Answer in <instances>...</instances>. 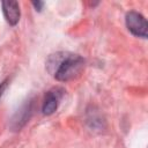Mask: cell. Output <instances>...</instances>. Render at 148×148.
I'll use <instances>...</instances> for the list:
<instances>
[{
    "instance_id": "obj_5",
    "label": "cell",
    "mask_w": 148,
    "mask_h": 148,
    "mask_svg": "<svg viewBox=\"0 0 148 148\" xmlns=\"http://www.w3.org/2000/svg\"><path fill=\"white\" fill-rule=\"evenodd\" d=\"M2 12L6 21L10 25H16L20 21L21 16V10H20V5L17 1H2Z\"/></svg>"
},
{
    "instance_id": "obj_7",
    "label": "cell",
    "mask_w": 148,
    "mask_h": 148,
    "mask_svg": "<svg viewBox=\"0 0 148 148\" xmlns=\"http://www.w3.org/2000/svg\"><path fill=\"white\" fill-rule=\"evenodd\" d=\"M6 87H7V80L0 83V98H1V96H2V94L5 91V89H6Z\"/></svg>"
},
{
    "instance_id": "obj_2",
    "label": "cell",
    "mask_w": 148,
    "mask_h": 148,
    "mask_svg": "<svg viewBox=\"0 0 148 148\" xmlns=\"http://www.w3.org/2000/svg\"><path fill=\"white\" fill-rule=\"evenodd\" d=\"M125 22L128 31L141 38H147V30H148V24L143 15L135 10H131L126 14L125 16Z\"/></svg>"
},
{
    "instance_id": "obj_4",
    "label": "cell",
    "mask_w": 148,
    "mask_h": 148,
    "mask_svg": "<svg viewBox=\"0 0 148 148\" xmlns=\"http://www.w3.org/2000/svg\"><path fill=\"white\" fill-rule=\"evenodd\" d=\"M64 92H65V90L62 88H53L46 92L44 101H43V105H42V111L44 114L50 116L56 112V110L58 109V105L62 98Z\"/></svg>"
},
{
    "instance_id": "obj_6",
    "label": "cell",
    "mask_w": 148,
    "mask_h": 148,
    "mask_svg": "<svg viewBox=\"0 0 148 148\" xmlns=\"http://www.w3.org/2000/svg\"><path fill=\"white\" fill-rule=\"evenodd\" d=\"M32 6L35 7L36 10L40 12L43 9V7H44V2L43 1H32Z\"/></svg>"
},
{
    "instance_id": "obj_3",
    "label": "cell",
    "mask_w": 148,
    "mask_h": 148,
    "mask_svg": "<svg viewBox=\"0 0 148 148\" xmlns=\"http://www.w3.org/2000/svg\"><path fill=\"white\" fill-rule=\"evenodd\" d=\"M34 110V102L32 99L25 101L21 108L14 113V116L10 119V128L13 131H20L30 119Z\"/></svg>"
},
{
    "instance_id": "obj_1",
    "label": "cell",
    "mask_w": 148,
    "mask_h": 148,
    "mask_svg": "<svg viewBox=\"0 0 148 148\" xmlns=\"http://www.w3.org/2000/svg\"><path fill=\"white\" fill-rule=\"evenodd\" d=\"M46 66L56 80L67 82L80 75L84 67V59L79 54L59 52L50 56Z\"/></svg>"
}]
</instances>
